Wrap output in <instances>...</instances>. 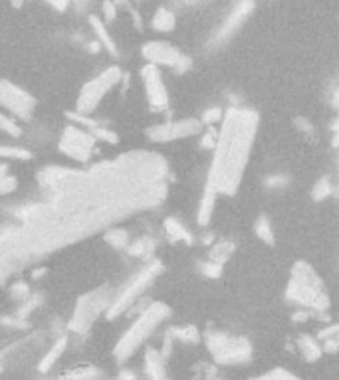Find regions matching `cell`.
<instances>
[{"mask_svg":"<svg viewBox=\"0 0 339 380\" xmlns=\"http://www.w3.org/2000/svg\"><path fill=\"white\" fill-rule=\"evenodd\" d=\"M173 339H178V341H185V343H196L198 341V331L195 327H177L171 329L169 331Z\"/></svg>","mask_w":339,"mask_h":380,"instance_id":"d4e9b609","label":"cell"},{"mask_svg":"<svg viewBox=\"0 0 339 380\" xmlns=\"http://www.w3.org/2000/svg\"><path fill=\"white\" fill-rule=\"evenodd\" d=\"M254 380H300V379L294 376V374H290V372L282 371V369H278V371L268 372V374H264V376H260V379H254Z\"/></svg>","mask_w":339,"mask_h":380,"instance_id":"f1b7e54d","label":"cell"},{"mask_svg":"<svg viewBox=\"0 0 339 380\" xmlns=\"http://www.w3.org/2000/svg\"><path fill=\"white\" fill-rule=\"evenodd\" d=\"M159 272L161 264L159 262H153L151 265H147L145 269H141L139 274L135 275L133 279L127 283V287H125L123 292L119 293L116 299H111V305L107 307L106 313L107 319H117L119 315H123L125 311L129 309L135 301L139 299V295L149 287V283L159 275Z\"/></svg>","mask_w":339,"mask_h":380,"instance_id":"8992f818","label":"cell"},{"mask_svg":"<svg viewBox=\"0 0 339 380\" xmlns=\"http://www.w3.org/2000/svg\"><path fill=\"white\" fill-rule=\"evenodd\" d=\"M101 10L106 12V22H109V20L113 22V20H116V6H113V4H103Z\"/></svg>","mask_w":339,"mask_h":380,"instance_id":"d6a6232c","label":"cell"},{"mask_svg":"<svg viewBox=\"0 0 339 380\" xmlns=\"http://www.w3.org/2000/svg\"><path fill=\"white\" fill-rule=\"evenodd\" d=\"M165 232L169 234L171 240L175 242H187V244H193V234L183 226V222L177 220V218H167L165 220Z\"/></svg>","mask_w":339,"mask_h":380,"instance_id":"d6986e66","label":"cell"},{"mask_svg":"<svg viewBox=\"0 0 339 380\" xmlns=\"http://www.w3.org/2000/svg\"><path fill=\"white\" fill-rule=\"evenodd\" d=\"M0 107H4L9 113L16 115L18 119L28 121L34 113L36 101L28 91L18 88L16 83H12L9 80H0Z\"/></svg>","mask_w":339,"mask_h":380,"instance_id":"30bf717a","label":"cell"},{"mask_svg":"<svg viewBox=\"0 0 339 380\" xmlns=\"http://www.w3.org/2000/svg\"><path fill=\"white\" fill-rule=\"evenodd\" d=\"M203 125L198 119H181V121H169V123L153 125L147 131V137L155 143H171L178 139H187L196 133H201Z\"/></svg>","mask_w":339,"mask_h":380,"instance_id":"8fae6325","label":"cell"},{"mask_svg":"<svg viewBox=\"0 0 339 380\" xmlns=\"http://www.w3.org/2000/svg\"><path fill=\"white\" fill-rule=\"evenodd\" d=\"M338 343H339V337H338Z\"/></svg>","mask_w":339,"mask_h":380,"instance_id":"d590c367","label":"cell"},{"mask_svg":"<svg viewBox=\"0 0 339 380\" xmlns=\"http://www.w3.org/2000/svg\"><path fill=\"white\" fill-rule=\"evenodd\" d=\"M258 115L250 109H231L223 121V129L216 139V155L208 185L216 192L234 195L241 185L242 170L248 163V153L254 141Z\"/></svg>","mask_w":339,"mask_h":380,"instance_id":"6da1fadb","label":"cell"},{"mask_svg":"<svg viewBox=\"0 0 339 380\" xmlns=\"http://www.w3.org/2000/svg\"><path fill=\"white\" fill-rule=\"evenodd\" d=\"M0 131L6 133L10 137H18L20 135V127L16 125V121L9 117L4 111H0Z\"/></svg>","mask_w":339,"mask_h":380,"instance_id":"4316f807","label":"cell"},{"mask_svg":"<svg viewBox=\"0 0 339 380\" xmlns=\"http://www.w3.org/2000/svg\"><path fill=\"white\" fill-rule=\"evenodd\" d=\"M208 353L213 354L214 363L218 364H242L252 354V346L244 337H234L221 331H211L205 337Z\"/></svg>","mask_w":339,"mask_h":380,"instance_id":"277c9868","label":"cell"},{"mask_svg":"<svg viewBox=\"0 0 339 380\" xmlns=\"http://www.w3.org/2000/svg\"><path fill=\"white\" fill-rule=\"evenodd\" d=\"M9 175V165H4V163H0V178L6 177Z\"/></svg>","mask_w":339,"mask_h":380,"instance_id":"e575fe53","label":"cell"},{"mask_svg":"<svg viewBox=\"0 0 339 380\" xmlns=\"http://www.w3.org/2000/svg\"><path fill=\"white\" fill-rule=\"evenodd\" d=\"M256 234H258L260 240H264L266 244H272L274 242V232H272V226H270V220L266 216H260L256 220Z\"/></svg>","mask_w":339,"mask_h":380,"instance_id":"484cf974","label":"cell"},{"mask_svg":"<svg viewBox=\"0 0 339 380\" xmlns=\"http://www.w3.org/2000/svg\"><path fill=\"white\" fill-rule=\"evenodd\" d=\"M294 277L288 287V297L295 303H302L305 307L315 311H323L328 307V297L321 292V279L315 275L308 264H298L294 267Z\"/></svg>","mask_w":339,"mask_h":380,"instance_id":"3957f363","label":"cell"},{"mask_svg":"<svg viewBox=\"0 0 339 380\" xmlns=\"http://www.w3.org/2000/svg\"><path fill=\"white\" fill-rule=\"evenodd\" d=\"M153 248H155V244H153L151 240L139 238V240H135L133 244H131L127 250H129V256L141 257V256H147V254H151Z\"/></svg>","mask_w":339,"mask_h":380,"instance_id":"603a6c76","label":"cell"},{"mask_svg":"<svg viewBox=\"0 0 339 380\" xmlns=\"http://www.w3.org/2000/svg\"><path fill=\"white\" fill-rule=\"evenodd\" d=\"M141 80L151 109H155V111L167 109L169 107V91L165 88V81H163L159 68H155L151 63H145L141 70Z\"/></svg>","mask_w":339,"mask_h":380,"instance_id":"7c38bea8","label":"cell"},{"mask_svg":"<svg viewBox=\"0 0 339 380\" xmlns=\"http://www.w3.org/2000/svg\"><path fill=\"white\" fill-rule=\"evenodd\" d=\"M16 188V178L10 177V175H6V177L0 178V196L9 195V192H12Z\"/></svg>","mask_w":339,"mask_h":380,"instance_id":"4dcf8cb0","label":"cell"},{"mask_svg":"<svg viewBox=\"0 0 339 380\" xmlns=\"http://www.w3.org/2000/svg\"><path fill=\"white\" fill-rule=\"evenodd\" d=\"M145 374H147L149 380H167L165 356L155 346H147L145 349Z\"/></svg>","mask_w":339,"mask_h":380,"instance_id":"5bb4252c","label":"cell"},{"mask_svg":"<svg viewBox=\"0 0 339 380\" xmlns=\"http://www.w3.org/2000/svg\"><path fill=\"white\" fill-rule=\"evenodd\" d=\"M123 73L117 66H111L103 70L99 76H96L93 80H89L84 88H81L80 96H78V111L80 115H89L96 107L103 101L109 89H113L121 81Z\"/></svg>","mask_w":339,"mask_h":380,"instance_id":"5b68a950","label":"cell"},{"mask_svg":"<svg viewBox=\"0 0 339 380\" xmlns=\"http://www.w3.org/2000/svg\"><path fill=\"white\" fill-rule=\"evenodd\" d=\"M216 195H218V192L214 190V186L206 183L205 195H203V200H201V206H198V214H196L201 226H206V224L211 222V216H213L214 212V202H216Z\"/></svg>","mask_w":339,"mask_h":380,"instance_id":"9a60e30c","label":"cell"},{"mask_svg":"<svg viewBox=\"0 0 339 380\" xmlns=\"http://www.w3.org/2000/svg\"><path fill=\"white\" fill-rule=\"evenodd\" d=\"M96 145H98V139L91 133L80 129L78 125H68L60 139V150L64 155L74 160H81V163H88L91 159Z\"/></svg>","mask_w":339,"mask_h":380,"instance_id":"9c48e42d","label":"cell"},{"mask_svg":"<svg viewBox=\"0 0 339 380\" xmlns=\"http://www.w3.org/2000/svg\"><path fill=\"white\" fill-rule=\"evenodd\" d=\"M201 269H203V274L208 275V277H218V275L223 274V265L214 264V262H206V264L201 265Z\"/></svg>","mask_w":339,"mask_h":380,"instance_id":"1f68e13d","label":"cell"},{"mask_svg":"<svg viewBox=\"0 0 339 380\" xmlns=\"http://www.w3.org/2000/svg\"><path fill=\"white\" fill-rule=\"evenodd\" d=\"M151 26L155 28L157 32H171L173 28L177 26V16H175V12H171L169 9L161 6V9L153 14Z\"/></svg>","mask_w":339,"mask_h":380,"instance_id":"e0dca14e","label":"cell"},{"mask_svg":"<svg viewBox=\"0 0 339 380\" xmlns=\"http://www.w3.org/2000/svg\"><path fill=\"white\" fill-rule=\"evenodd\" d=\"M143 58L147 60V63H151L155 68H171L175 71H187L191 68V60L185 53L178 50L177 46L169 44V42H161V40H153L143 46Z\"/></svg>","mask_w":339,"mask_h":380,"instance_id":"ba28073f","label":"cell"},{"mask_svg":"<svg viewBox=\"0 0 339 380\" xmlns=\"http://www.w3.org/2000/svg\"><path fill=\"white\" fill-rule=\"evenodd\" d=\"M89 24H91V28L96 30V36H98L99 40L103 42V46H106L107 52H111L113 56H117V53H119V52H117V46H116V42H113V38H111V34L107 32V26L103 24V20L93 14V16H89Z\"/></svg>","mask_w":339,"mask_h":380,"instance_id":"ac0fdd59","label":"cell"},{"mask_svg":"<svg viewBox=\"0 0 339 380\" xmlns=\"http://www.w3.org/2000/svg\"><path fill=\"white\" fill-rule=\"evenodd\" d=\"M66 346H68V339L66 337H60L56 343H54L52 349H48V353L42 356V361H40V372H48L50 369H52L54 364H56V361L60 359L64 354V351H66Z\"/></svg>","mask_w":339,"mask_h":380,"instance_id":"2e32d148","label":"cell"},{"mask_svg":"<svg viewBox=\"0 0 339 380\" xmlns=\"http://www.w3.org/2000/svg\"><path fill=\"white\" fill-rule=\"evenodd\" d=\"M331 192V185H330V180L328 178H320L318 180V185L313 186V190H312V198L313 200H323V198H328Z\"/></svg>","mask_w":339,"mask_h":380,"instance_id":"83f0119b","label":"cell"},{"mask_svg":"<svg viewBox=\"0 0 339 380\" xmlns=\"http://www.w3.org/2000/svg\"><path fill=\"white\" fill-rule=\"evenodd\" d=\"M109 305H111V297L107 295L106 289H98V292L84 295L81 299H78L76 311L71 315L70 329L74 333H86L103 311L107 313Z\"/></svg>","mask_w":339,"mask_h":380,"instance_id":"52a82bcc","label":"cell"},{"mask_svg":"<svg viewBox=\"0 0 339 380\" xmlns=\"http://www.w3.org/2000/svg\"><path fill=\"white\" fill-rule=\"evenodd\" d=\"M169 307L165 303H159V301L151 303L147 309L143 311L141 315L133 321V325L119 337L116 349H113V354H116L117 361L125 363L127 359H131L137 353V349L153 335V331L159 327L165 319L169 317Z\"/></svg>","mask_w":339,"mask_h":380,"instance_id":"7a4b0ae2","label":"cell"},{"mask_svg":"<svg viewBox=\"0 0 339 380\" xmlns=\"http://www.w3.org/2000/svg\"><path fill=\"white\" fill-rule=\"evenodd\" d=\"M106 242L116 250L129 248V234L123 228H113V230L106 234Z\"/></svg>","mask_w":339,"mask_h":380,"instance_id":"44dd1931","label":"cell"},{"mask_svg":"<svg viewBox=\"0 0 339 380\" xmlns=\"http://www.w3.org/2000/svg\"><path fill=\"white\" fill-rule=\"evenodd\" d=\"M298 349L302 351L305 361H318L321 356V353H323V349L318 345V341L312 339L310 335H302L298 339Z\"/></svg>","mask_w":339,"mask_h":380,"instance_id":"ffe728a7","label":"cell"},{"mask_svg":"<svg viewBox=\"0 0 339 380\" xmlns=\"http://www.w3.org/2000/svg\"><path fill=\"white\" fill-rule=\"evenodd\" d=\"M223 119V111H221V107H211V109H206L205 115H203V123L206 125H213L216 121H221Z\"/></svg>","mask_w":339,"mask_h":380,"instance_id":"f546056e","label":"cell"},{"mask_svg":"<svg viewBox=\"0 0 339 380\" xmlns=\"http://www.w3.org/2000/svg\"><path fill=\"white\" fill-rule=\"evenodd\" d=\"M252 10V4H236V9L232 10L231 14H228V18L224 20V24L221 28H218V32L214 34L213 42L214 44H218V42H224L228 36L234 34V30H238L241 28V24L246 20V16H248V12Z\"/></svg>","mask_w":339,"mask_h":380,"instance_id":"4fadbf2b","label":"cell"},{"mask_svg":"<svg viewBox=\"0 0 339 380\" xmlns=\"http://www.w3.org/2000/svg\"><path fill=\"white\" fill-rule=\"evenodd\" d=\"M32 157L30 150L22 149V147H12V145H0V159H18L28 160Z\"/></svg>","mask_w":339,"mask_h":380,"instance_id":"7402d4cb","label":"cell"},{"mask_svg":"<svg viewBox=\"0 0 339 380\" xmlns=\"http://www.w3.org/2000/svg\"><path fill=\"white\" fill-rule=\"evenodd\" d=\"M231 252H232L231 242H218V244L211 250V262L223 265L224 260L231 256Z\"/></svg>","mask_w":339,"mask_h":380,"instance_id":"cb8c5ba5","label":"cell"},{"mask_svg":"<svg viewBox=\"0 0 339 380\" xmlns=\"http://www.w3.org/2000/svg\"><path fill=\"white\" fill-rule=\"evenodd\" d=\"M119 380H137V379H135V374L131 371H123L121 372V376H119Z\"/></svg>","mask_w":339,"mask_h":380,"instance_id":"836d02e7","label":"cell"}]
</instances>
